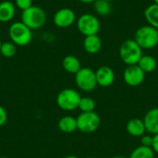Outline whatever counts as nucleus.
<instances>
[{
	"label": "nucleus",
	"mask_w": 158,
	"mask_h": 158,
	"mask_svg": "<svg viewBox=\"0 0 158 158\" xmlns=\"http://www.w3.org/2000/svg\"><path fill=\"white\" fill-rule=\"evenodd\" d=\"M119 57L127 66L137 65L143 56V49L134 39L125 40L119 46Z\"/></svg>",
	"instance_id": "obj_1"
},
{
	"label": "nucleus",
	"mask_w": 158,
	"mask_h": 158,
	"mask_svg": "<svg viewBox=\"0 0 158 158\" xmlns=\"http://www.w3.org/2000/svg\"><path fill=\"white\" fill-rule=\"evenodd\" d=\"M10 41L18 46H26L32 40V30L25 25L21 20L14 21L8 28Z\"/></svg>",
	"instance_id": "obj_2"
},
{
	"label": "nucleus",
	"mask_w": 158,
	"mask_h": 158,
	"mask_svg": "<svg viewBox=\"0 0 158 158\" xmlns=\"http://www.w3.org/2000/svg\"><path fill=\"white\" fill-rule=\"evenodd\" d=\"M21 21L31 30H38L42 28L47 19V16L44 8L38 6H31L28 9L22 11Z\"/></svg>",
	"instance_id": "obj_3"
},
{
	"label": "nucleus",
	"mask_w": 158,
	"mask_h": 158,
	"mask_svg": "<svg viewBox=\"0 0 158 158\" xmlns=\"http://www.w3.org/2000/svg\"><path fill=\"white\" fill-rule=\"evenodd\" d=\"M142 49H152L158 44V30L150 26L143 25L139 27L133 38Z\"/></svg>",
	"instance_id": "obj_4"
},
{
	"label": "nucleus",
	"mask_w": 158,
	"mask_h": 158,
	"mask_svg": "<svg viewBox=\"0 0 158 158\" xmlns=\"http://www.w3.org/2000/svg\"><path fill=\"white\" fill-rule=\"evenodd\" d=\"M77 29L83 36L98 34L101 29V23L98 17L94 14L84 13L76 20Z\"/></svg>",
	"instance_id": "obj_5"
},
{
	"label": "nucleus",
	"mask_w": 158,
	"mask_h": 158,
	"mask_svg": "<svg viewBox=\"0 0 158 158\" xmlns=\"http://www.w3.org/2000/svg\"><path fill=\"white\" fill-rule=\"evenodd\" d=\"M81 96L80 94L71 88L61 90L56 96L57 106L65 111H73L79 107Z\"/></svg>",
	"instance_id": "obj_6"
},
{
	"label": "nucleus",
	"mask_w": 158,
	"mask_h": 158,
	"mask_svg": "<svg viewBox=\"0 0 158 158\" xmlns=\"http://www.w3.org/2000/svg\"><path fill=\"white\" fill-rule=\"evenodd\" d=\"M78 130L83 133H93L96 131L101 125L100 116L93 112H81L77 118Z\"/></svg>",
	"instance_id": "obj_7"
},
{
	"label": "nucleus",
	"mask_w": 158,
	"mask_h": 158,
	"mask_svg": "<svg viewBox=\"0 0 158 158\" xmlns=\"http://www.w3.org/2000/svg\"><path fill=\"white\" fill-rule=\"evenodd\" d=\"M75 83L77 87L83 92L94 91L97 86L95 71L87 67L81 68L75 74Z\"/></svg>",
	"instance_id": "obj_8"
},
{
	"label": "nucleus",
	"mask_w": 158,
	"mask_h": 158,
	"mask_svg": "<svg viewBox=\"0 0 158 158\" xmlns=\"http://www.w3.org/2000/svg\"><path fill=\"white\" fill-rule=\"evenodd\" d=\"M53 22L58 28H69L76 22V14L74 10L69 7L59 8L54 14Z\"/></svg>",
	"instance_id": "obj_9"
},
{
	"label": "nucleus",
	"mask_w": 158,
	"mask_h": 158,
	"mask_svg": "<svg viewBox=\"0 0 158 158\" xmlns=\"http://www.w3.org/2000/svg\"><path fill=\"white\" fill-rule=\"evenodd\" d=\"M145 79V73L138 65L127 66L123 72V80L125 83L131 87L141 85Z\"/></svg>",
	"instance_id": "obj_10"
},
{
	"label": "nucleus",
	"mask_w": 158,
	"mask_h": 158,
	"mask_svg": "<svg viewBox=\"0 0 158 158\" xmlns=\"http://www.w3.org/2000/svg\"><path fill=\"white\" fill-rule=\"evenodd\" d=\"M97 85L101 87H109L111 86L116 79L114 70L108 66H102L97 69L95 71Z\"/></svg>",
	"instance_id": "obj_11"
},
{
	"label": "nucleus",
	"mask_w": 158,
	"mask_h": 158,
	"mask_svg": "<svg viewBox=\"0 0 158 158\" xmlns=\"http://www.w3.org/2000/svg\"><path fill=\"white\" fill-rule=\"evenodd\" d=\"M146 131L152 135L158 134V107L150 109L143 118Z\"/></svg>",
	"instance_id": "obj_12"
},
{
	"label": "nucleus",
	"mask_w": 158,
	"mask_h": 158,
	"mask_svg": "<svg viewBox=\"0 0 158 158\" xmlns=\"http://www.w3.org/2000/svg\"><path fill=\"white\" fill-rule=\"evenodd\" d=\"M103 42L98 34L85 36L83 39V49L90 55H95L102 49Z\"/></svg>",
	"instance_id": "obj_13"
},
{
	"label": "nucleus",
	"mask_w": 158,
	"mask_h": 158,
	"mask_svg": "<svg viewBox=\"0 0 158 158\" xmlns=\"http://www.w3.org/2000/svg\"><path fill=\"white\" fill-rule=\"evenodd\" d=\"M16 14V6L13 2L5 0L0 2V22L6 23L13 19Z\"/></svg>",
	"instance_id": "obj_14"
},
{
	"label": "nucleus",
	"mask_w": 158,
	"mask_h": 158,
	"mask_svg": "<svg viewBox=\"0 0 158 158\" xmlns=\"http://www.w3.org/2000/svg\"><path fill=\"white\" fill-rule=\"evenodd\" d=\"M126 130L128 133L132 137H142L146 131L143 120L141 118L130 119L126 125Z\"/></svg>",
	"instance_id": "obj_15"
},
{
	"label": "nucleus",
	"mask_w": 158,
	"mask_h": 158,
	"mask_svg": "<svg viewBox=\"0 0 158 158\" xmlns=\"http://www.w3.org/2000/svg\"><path fill=\"white\" fill-rule=\"evenodd\" d=\"M57 127L64 133H72L78 130L77 118L72 116H64L58 120Z\"/></svg>",
	"instance_id": "obj_16"
},
{
	"label": "nucleus",
	"mask_w": 158,
	"mask_h": 158,
	"mask_svg": "<svg viewBox=\"0 0 158 158\" xmlns=\"http://www.w3.org/2000/svg\"><path fill=\"white\" fill-rule=\"evenodd\" d=\"M62 67L65 71H67L68 73H70V74H74V75L81 69L80 59L73 55L66 56L63 58Z\"/></svg>",
	"instance_id": "obj_17"
},
{
	"label": "nucleus",
	"mask_w": 158,
	"mask_h": 158,
	"mask_svg": "<svg viewBox=\"0 0 158 158\" xmlns=\"http://www.w3.org/2000/svg\"><path fill=\"white\" fill-rule=\"evenodd\" d=\"M143 16L147 24L158 30V5L151 4L149 5L143 12Z\"/></svg>",
	"instance_id": "obj_18"
},
{
	"label": "nucleus",
	"mask_w": 158,
	"mask_h": 158,
	"mask_svg": "<svg viewBox=\"0 0 158 158\" xmlns=\"http://www.w3.org/2000/svg\"><path fill=\"white\" fill-rule=\"evenodd\" d=\"M143 70V72L146 73H152L156 70L157 67V61L156 59L150 55H143L141 59L139 60L137 64Z\"/></svg>",
	"instance_id": "obj_19"
},
{
	"label": "nucleus",
	"mask_w": 158,
	"mask_h": 158,
	"mask_svg": "<svg viewBox=\"0 0 158 158\" xmlns=\"http://www.w3.org/2000/svg\"><path fill=\"white\" fill-rule=\"evenodd\" d=\"M93 4L94 10L97 17H107L112 13L113 7L111 2L106 0H95Z\"/></svg>",
	"instance_id": "obj_20"
},
{
	"label": "nucleus",
	"mask_w": 158,
	"mask_h": 158,
	"mask_svg": "<svg viewBox=\"0 0 158 158\" xmlns=\"http://www.w3.org/2000/svg\"><path fill=\"white\" fill-rule=\"evenodd\" d=\"M130 158H155V152L151 147L140 145L132 150Z\"/></svg>",
	"instance_id": "obj_21"
},
{
	"label": "nucleus",
	"mask_w": 158,
	"mask_h": 158,
	"mask_svg": "<svg viewBox=\"0 0 158 158\" xmlns=\"http://www.w3.org/2000/svg\"><path fill=\"white\" fill-rule=\"evenodd\" d=\"M17 53V45L12 43L11 41H6V42H2L1 49H0V54L6 58H10L14 56Z\"/></svg>",
	"instance_id": "obj_22"
},
{
	"label": "nucleus",
	"mask_w": 158,
	"mask_h": 158,
	"mask_svg": "<svg viewBox=\"0 0 158 158\" xmlns=\"http://www.w3.org/2000/svg\"><path fill=\"white\" fill-rule=\"evenodd\" d=\"M95 102L92 97L84 96L81 98L80 104H79V109L81 112H93L95 109Z\"/></svg>",
	"instance_id": "obj_23"
},
{
	"label": "nucleus",
	"mask_w": 158,
	"mask_h": 158,
	"mask_svg": "<svg viewBox=\"0 0 158 158\" xmlns=\"http://www.w3.org/2000/svg\"><path fill=\"white\" fill-rule=\"evenodd\" d=\"M15 6L21 11H24L32 6V0H15Z\"/></svg>",
	"instance_id": "obj_24"
},
{
	"label": "nucleus",
	"mask_w": 158,
	"mask_h": 158,
	"mask_svg": "<svg viewBox=\"0 0 158 158\" xmlns=\"http://www.w3.org/2000/svg\"><path fill=\"white\" fill-rule=\"evenodd\" d=\"M152 143H153V135L152 136L151 135H143L141 137V145L152 148Z\"/></svg>",
	"instance_id": "obj_25"
},
{
	"label": "nucleus",
	"mask_w": 158,
	"mask_h": 158,
	"mask_svg": "<svg viewBox=\"0 0 158 158\" xmlns=\"http://www.w3.org/2000/svg\"><path fill=\"white\" fill-rule=\"evenodd\" d=\"M7 121V113L6 109L0 106V127L5 125Z\"/></svg>",
	"instance_id": "obj_26"
},
{
	"label": "nucleus",
	"mask_w": 158,
	"mask_h": 158,
	"mask_svg": "<svg viewBox=\"0 0 158 158\" xmlns=\"http://www.w3.org/2000/svg\"><path fill=\"white\" fill-rule=\"evenodd\" d=\"M152 149L155 152V154L158 155V134L153 135V143H152Z\"/></svg>",
	"instance_id": "obj_27"
},
{
	"label": "nucleus",
	"mask_w": 158,
	"mask_h": 158,
	"mask_svg": "<svg viewBox=\"0 0 158 158\" xmlns=\"http://www.w3.org/2000/svg\"><path fill=\"white\" fill-rule=\"evenodd\" d=\"M77 1H79V2H81V3H82V4H92V3H94L95 0H77Z\"/></svg>",
	"instance_id": "obj_28"
},
{
	"label": "nucleus",
	"mask_w": 158,
	"mask_h": 158,
	"mask_svg": "<svg viewBox=\"0 0 158 158\" xmlns=\"http://www.w3.org/2000/svg\"><path fill=\"white\" fill-rule=\"evenodd\" d=\"M64 158H80L79 156H67Z\"/></svg>",
	"instance_id": "obj_29"
},
{
	"label": "nucleus",
	"mask_w": 158,
	"mask_h": 158,
	"mask_svg": "<svg viewBox=\"0 0 158 158\" xmlns=\"http://www.w3.org/2000/svg\"><path fill=\"white\" fill-rule=\"evenodd\" d=\"M110 158H127V157H125V156H113V157H110Z\"/></svg>",
	"instance_id": "obj_30"
},
{
	"label": "nucleus",
	"mask_w": 158,
	"mask_h": 158,
	"mask_svg": "<svg viewBox=\"0 0 158 158\" xmlns=\"http://www.w3.org/2000/svg\"><path fill=\"white\" fill-rule=\"evenodd\" d=\"M153 2H154L155 4H157L158 5V0H153Z\"/></svg>",
	"instance_id": "obj_31"
},
{
	"label": "nucleus",
	"mask_w": 158,
	"mask_h": 158,
	"mask_svg": "<svg viewBox=\"0 0 158 158\" xmlns=\"http://www.w3.org/2000/svg\"><path fill=\"white\" fill-rule=\"evenodd\" d=\"M106 1H108V2H111V3H112V2H114V1H117V0H106Z\"/></svg>",
	"instance_id": "obj_32"
},
{
	"label": "nucleus",
	"mask_w": 158,
	"mask_h": 158,
	"mask_svg": "<svg viewBox=\"0 0 158 158\" xmlns=\"http://www.w3.org/2000/svg\"><path fill=\"white\" fill-rule=\"evenodd\" d=\"M1 45H2V42H1V40H0V49H1Z\"/></svg>",
	"instance_id": "obj_33"
},
{
	"label": "nucleus",
	"mask_w": 158,
	"mask_h": 158,
	"mask_svg": "<svg viewBox=\"0 0 158 158\" xmlns=\"http://www.w3.org/2000/svg\"><path fill=\"white\" fill-rule=\"evenodd\" d=\"M86 158H96V157H93V156H90V157H86Z\"/></svg>",
	"instance_id": "obj_34"
},
{
	"label": "nucleus",
	"mask_w": 158,
	"mask_h": 158,
	"mask_svg": "<svg viewBox=\"0 0 158 158\" xmlns=\"http://www.w3.org/2000/svg\"><path fill=\"white\" fill-rule=\"evenodd\" d=\"M0 158H6V157H4V156H1V157Z\"/></svg>",
	"instance_id": "obj_35"
}]
</instances>
